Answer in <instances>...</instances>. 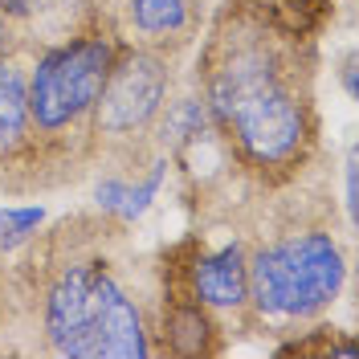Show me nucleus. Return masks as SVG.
<instances>
[{
  "label": "nucleus",
  "instance_id": "nucleus-1",
  "mask_svg": "<svg viewBox=\"0 0 359 359\" xmlns=\"http://www.w3.org/2000/svg\"><path fill=\"white\" fill-rule=\"evenodd\" d=\"M221 127L257 168H286L306 147V107L298 102L282 62L262 45H229L208 78Z\"/></svg>",
  "mask_w": 359,
  "mask_h": 359
},
{
  "label": "nucleus",
  "instance_id": "nucleus-2",
  "mask_svg": "<svg viewBox=\"0 0 359 359\" xmlns=\"http://www.w3.org/2000/svg\"><path fill=\"white\" fill-rule=\"evenodd\" d=\"M45 323H49L57 351H66V355L131 359L147 351L139 314L102 266L66 269L49 294Z\"/></svg>",
  "mask_w": 359,
  "mask_h": 359
},
{
  "label": "nucleus",
  "instance_id": "nucleus-3",
  "mask_svg": "<svg viewBox=\"0 0 359 359\" xmlns=\"http://www.w3.org/2000/svg\"><path fill=\"white\" fill-rule=\"evenodd\" d=\"M249 286L257 306L269 314H314L343 286V257L331 237L302 233L266 249L249 266Z\"/></svg>",
  "mask_w": 359,
  "mask_h": 359
},
{
  "label": "nucleus",
  "instance_id": "nucleus-4",
  "mask_svg": "<svg viewBox=\"0 0 359 359\" xmlns=\"http://www.w3.org/2000/svg\"><path fill=\"white\" fill-rule=\"evenodd\" d=\"M107 74H111V45L98 37L74 41L57 53H49L29 86V118L45 131L74 123L86 107L98 102Z\"/></svg>",
  "mask_w": 359,
  "mask_h": 359
},
{
  "label": "nucleus",
  "instance_id": "nucleus-5",
  "mask_svg": "<svg viewBox=\"0 0 359 359\" xmlns=\"http://www.w3.org/2000/svg\"><path fill=\"white\" fill-rule=\"evenodd\" d=\"M163 66L156 57H127L123 66H111L102 86V127L107 131H135L156 114L163 98Z\"/></svg>",
  "mask_w": 359,
  "mask_h": 359
},
{
  "label": "nucleus",
  "instance_id": "nucleus-6",
  "mask_svg": "<svg viewBox=\"0 0 359 359\" xmlns=\"http://www.w3.org/2000/svg\"><path fill=\"white\" fill-rule=\"evenodd\" d=\"M192 286L204 302L212 306H237L249 290V269L241 262L237 245L221 249V253H208V257H196L192 266Z\"/></svg>",
  "mask_w": 359,
  "mask_h": 359
},
{
  "label": "nucleus",
  "instance_id": "nucleus-7",
  "mask_svg": "<svg viewBox=\"0 0 359 359\" xmlns=\"http://www.w3.org/2000/svg\"><path fill=\"white\" fill-rule=\"evenodd\" d=\"M29 127V90L13 66H0V139L17 143Z\"/></svg>",
  "mask_w": 359,
  "mask_h": 359
},
{
  "label": "nucleus",
  "instance_id": "nucleus-8",
  "mask_svg": "<svg viewBox=\"0 0 359 359\" xmlns=\"http://www.w3.org/2000/svg\"><path fill=\"white\" fill-rule=\"evenodd\" d=\"M208 323H204V314L196 306H180L172 314V343H176L180 355H201L208 351Z\"/></svg>",
  "mask_w": 359,
  "mask_h": 359
},
{
  "label": "nucleus",
  "instance_id": "nucleus-9",
  "mask_svg": "<svg viewBox=\"0 0 359 359\" xmlns=\"http://www.w3.org/2000/svg\"><path fill=\"white\" fill-rule=\"evenodd\" d=\"M131 8L147 33H172L184 25V0H131Z\"/></svg>",
  "mask_w": 359,
  "mask_h": 359
},
{
  "label": "nucleus",
  "instance_id": "nucleus-10",
  "mask_svg": "<svg viewBox=\"0 0 359 359\" xmlns=\"http://www.w3.org/2000/svg\"><path fill=\"white\" fill-rule=\"evenodd\" d=\"M41 224V212L37 208H21V212H0V245L13 249L21 241L29 229H37Z\"/></svg>",
  "mask_w": 359,
  "mask_h": 359
},
{
  "label": "nucleus",
  "instance_id": "nucleus-11",
  "mask_svg": "<svg viewBox=\"0 0 359 359\" xmlns=\"http://www.w3.org/2000/svg\"><path fill=\"white\" fill-rule=\"evenodd\" d=\"M0 4H4V8H8V13H25V8H29V4H33V0H0Z\"/></svg>",
  "mask_w": 359,
  "mask_h": 359
},
{
  "label": "nucleus",
  "instance_id": "nucleus-12",
  "mask_svg": "<svg viewBox=\"0 0 359 359\" xmlns=\"http://www.w3.org/2000/svg\"><path fill=\"white\" fill-rule=\"evenodd\" d=\"M0 45H4V25H0Z\"/></svg>",
  "mask_w": 359,
  "mask_h": 359
}]
</instances>
